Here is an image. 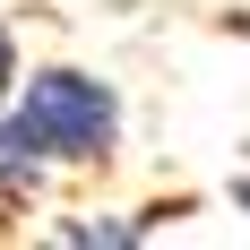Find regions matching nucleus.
Segmentation results:
<instances>
[{"label": "nucleus", "instance_id": "nucleus-1", "mask_svg": "<svg viewBox=\"0 0 250 250\" xmlns=\"http://www.w3.org/2000/svg\"><path fill=\"white\" fill-rule=\"evenodd\" d=\"M129 138L121 86L86 61H43L0 112V207H35L52 173H104Z\"/></svg>", "mask_w": 250, "mask_h": 250}, {"label": "nucleus", "instance_id": "nucleus-2", "mask_svg": "<svg viewBox=\"0 0 250 250\" xmlns=\"http://www.w3.org/2000/svg\"><path fill=\"white\" fill-rule=\"evenodd\" d=\"M173 216H190V199H173V207H78V216H52V242H69V250H129L147 233H164Z\"/></svg>", "mask_w": 250, "mask_h": 250}, {"label": "nucleus", "instance_id": "nucleus-3", "mask_svg": "<svg viewBox=\"0 0 250 250\" xmlns=\"http://www.w3.org/2000/svg\"><path fill=\"white\" fill-rule=\"evenodd\" d=\"M18 78H26V61H18V35H9V18H0V112H9V95H18Z\"/></svg>", "mask_w": 250, "mask_h": 250}]
</instances>
